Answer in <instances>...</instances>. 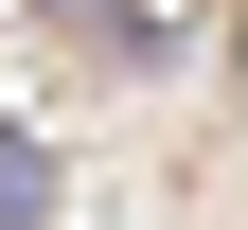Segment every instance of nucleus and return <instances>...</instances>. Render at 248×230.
Instances as JSON below:
<instances>
[{
  "label": "nucleus",
  "mask_w": 248,
  "mask_h": 230,
  "mask_svg": "<svg viewBox=\"0 0 248 230\" xmlns=\"http://www.w3.org/2000/svg\"><path fill=\"white\" fill-rule=\"evenodd\" d=\"M53 213V142H36V124H0V230H36Z\"/></svg>",
  "instance_id": "f257e3e1"
},
{
  "label": "nucleus",
  "mask_w": 248,
  "mask_h": 230,
  "mask_svg": "<svg viewBox=\"0 0 248 230\" xmlns=\"http://www.w3.org/2000/svg\"><path fill=\"white\" fill-rule=\"evenodd\" d=\"M53 18H89V53H160V18H142V0H53Z\"/></svg>",
  "instance_id": "f03ea898"
}]
</instances>
